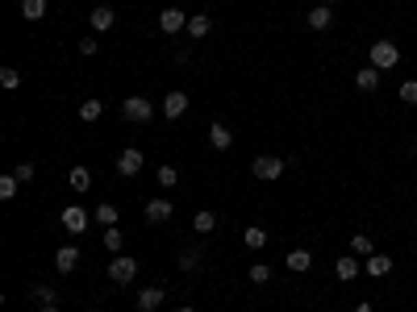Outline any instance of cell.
Instances as JSON below:
<instances>
[{"mask_svg": "<svg viewBox=\"0 0 417 312\" xmlns=\"http://www.w3.org/2000/svg\"><path fill=\"white\" fill-rule=\"evenodd\" d=\"M368 59H372V67H376V71H392V67L401 63V46H396V42H388V38H380V42H372Z\"/></svg>", "mask_w": 417, "mask_h": 312, "instance_id": "1", "label": "cell"}, {"mask_svg": "<svg viewBox=\"0 0 417 312\" xmlns=\"http://www.w3.org/2000/svg\"><path fill=\"white\" fill-rule=\"evenodd\" d=\"M121 117L134 121V125H150V121H154V104H150L146 96H126V100H121Z\"/></svg>", "mask_w": 417, "mask_h": 312, "instance_id": "2", "label": "cell"}, {"mask_svg": "<svg viewBox=\"0 0 417 312\" xmlns=\"http://www.w3.org/2000/svg\"><path fill=\"white\" fill-rule=\"evenodd\" d=\"M284 171H288V159H276V154H259V159L250 163V175L254 179H267V183L280 179Z\"/></svg>", "mask_w": 417, "mask_h": 312, "instance_id": "3", "label": "cell"}, {"mask_svg": "<svg viewBox=\"0 0 417 312\" xmlns=\"http://www.w3.org/2000/svg\"><path fill=\"white\" fill-rule=\"evenodd\" d=\"M109 279H113V283H121V287H130V283L138 279V258H130V254H117L113 263H109Z\"/></svg>", "mask_w": 417, "mask_h": 312, "instance_id": "4", "label": "cell"}, {"mask_svg": "<svg viewBox=\"0 0 417 312\" xmlns=\"http://www.w3.org/2000/svg\"><path fill=\"white\" fill-rule=\"evenodd\" d=\"M59 225L71 233V237H80L88 225H92V217H88V208H80V204H71V208H63L59 213Z\"/></svg>", "mask_w": 417, "mask_h": 312, "instance_id": "5", "label": "cell"}, {"mask_svg": "<svg viewBox=\"0 0 417 312\" xmlns=\"http://www.w3.org/2000/svg\"><path fill=\"white\" fill-rule=\"evenodd\" d=\"M171 213H176V204H171V200H163V196L146 200V208H142L146 225H163V221H171Z\"/></svg>", "mask_w": 417, "mask_h": 312, "instance_id": "6", "label": "cell"}, {"mask_svg": "<svg viewBox=\"0 0 417 312\" xmlns=\"http://www.w3.org/2000/svg\"><path fill=\"white\" fill-rule=\"evenodd\" d=\"M305 25H309L313 34H330V29H334V9H330V5H318V9H309Z\"/></svg>", "mask_w": 417, "mask_h": 312, "instance_id": "7", "label": "cell"}, {"mask_svg": "<svg viewBox=\"0 0 417 312\" xmlns=\"http://www.w3.org/2000/svg\"><path fill=\"white\" fill-rule=\"evenodd\" d=\"M142 163H146V159H142V150L126 146V150L117 154V175H126V179H130V175H138V171H142Z\"/></svg>", "mask_w": 417, "mask_h": 312, "instance_id": "8", "label": "cell"}, {"mask_svg": "<svg viewBox=\"0 0 417 312\" xmlns=\"http://www.w3.org/2000/svg\"><path fill=\"white\" fill-rule=\"evenodd\" d=\"M88 25H92V34H104V29H113V25H117V13H113L109 5H96L92 17H88Z\"/></svg>", "mask_w": 417, "mask_h": 312, "instance_id": "9", "label": "cell"}, {"mask_svg": "<svg viewBox=\"0 0 417 312\" xmlns=\"http://www.w3.org/2000/svg\"><path fill=\"white\" fill-rule=\"evenodd\" d=\"M188 113V92H167V100H163V117L167 121H180Z\"/></svg>", "mask_w": 417, "mask_h": 312, "instance_id": "10", "label": "cell"}, {"mask_svg": "<svg viewBox=\"0 0 417 312\" xmlns=\"http://www.w3.org/2000/svg\"><path fill=\"white\" fill-rule=\"evenodd\" d=\"M163 300H167V291H163L159 283H150V287H142V291H138V312H154Z\"/></svg>", "mask_w": 417, "mask_h": 312, "instance_id": "11", "label": "cell"}, {"mask_svg": "<svg viewBox=\"0 0 417 312\" xmlns=\"http://www.w3.org/2000/svg\"><path fill=\"white\" fill-rule=\"evenodd\" d=\"M159 29H163V34L188 29V13H184V9H163V13H159Z\"/></svg>", "mask_w": 417, "mask_h": 312, "instance_id": "12", "label": "cell"}, {"mask_svg": "<svg viewBox=\"0 0 417 312\" xmlns=\"http://www.w3.org/2000/svg\"><path fill=\"white\" fill-rule=\"evenodd\" d=\"M208 146H213V150H230V146H234L230 125H222V121H213V125H208Z\"/></svg>", "mask_w": 417, "mask_h": 312, "instance_id": "13", "label": "cell"}, {"mask_svg": "<svg viewBox=\"0 0 417 312\" xmlns=\"http://www.w3.org/2000/svg\"><path fill=\"white\" fill-rule=\"evenodd\" d=\"M355 88H359V92H376V88H380V71H376L372 63L359 67V71H355Z\"/></svg>", "mask_w": 417, "mask_h": 312, "instance_id": "14", "label": "cell"}, {"mask_svg": "<svg viewBox=\"0 0 417 312\" xmlns=\"http://www.w3.org/2000/svg\"><path fill=\"white\" fill-rule=\"evenodd\" d=\"M75 263H80V250H75V246H59V254H55L59 275H71V271H75Z\"/></svg>", "mask_w": 417, "mask_h": 312, "instance_id": "15", "label": "cell"}, {"mask_svg": "<svg viewBox=\"0 0 417 312\" xmlns=\"http://www.w3.org/2000/svg\"><path fill=\"white\" fill-rule=\"evenodd\" d=\"M284 267H288V271H296V275H300V271H309V267H313V254H309V250H300V246H296V250H288V258H284Z\"/></svg>", "mask_w": 417, "mask_h": 312, "instance_id": "16", "label": "cell"}, {"mask_svg": "<svg viewBox=\"0 0 417 312\" xmlns=\"http://www.w3.org/2000/svg\"><path fill=\"white\" fill-rule=\"evenodd\" d=\"M242 246H246V250H263V246H267V229H263V225H246V229H242Z\"/></svg>", "mask_w": 417, "mask_h": 312, "instance_id": "17", "label": "cell"}, {"mask_svg": "<svg viewBox=\"0 0 417 312\" xmlns=\"http://www.w3.org/2000/svg\"><path fill=\"white\" fill-rule=\"evenodd\" d=\"M334 275H338L342 283L359 279V254H350V258H338V263H334Z\"/></svg>", "mask_w": 417, "mask_h": 312, "instance_id": "18", "label": "cell"}, {"mask_svg": "<svg viewBox=\"0 0 417 312\" xmlns=\"http://www.w3.org/2000/svg\"><path fill=\"white\" fill-rule=\"evenodd\" d=\"M363 267H368V275H372V279H384V275L392 271V258H388V254H372Z\"/></svg>", "mask_w": 417, "mask_h": 312, "instance_id": "19", "label": "cell"}, {"mask_svg": "<svg viewBox=\"0 0 417 312\" xmlns=\"http://www.w3.org/2000/svg\"><path fill=\"white\" fill-rule=\"evenodd\" d=\"M96 225H104V229H113L117 221H121V213H117V204H96Z\"/></svg>", "mask_w": 417, "mask_h": 312, "instance_id": "20", "label": "cell"}, {"mask_svg": "<svg viewBox=\"0 0 417 312\" xmlns=\"http://www.w3.org/2000/svg\"><path fill=\"white\" fill-rule=\"evenodd\" d=\"M208 29H213V17H208V13H192L188 17V34L192 38H208Z\"/></svg>", "mask_w": 417, "mask_h": 312, "instance_id": "21", "label": "cell"}, {"mask_svg": "<svg viewBox=\"0 0 417 312\" xmlns=\"http://www.w3.org/2000/svg\"><path fill=\"white\" fill-rule=\"evenodd\" d=\"M350 254H359V258H372V254H376V242H372L368 233H355V237H350Z\"/></svg>", "mask_w": 417, "mask_h": 312, "instance_id": "22", "label": "cell"}, {"mask_svg": "<svg viewBox=\"0 0 417 312\" xmlns=\"http://www.w3.org/2000/svg\"><path fill=\"white\" fill-rule=\"evenodd\" d=\"M192 229H196V233H213V229H217V217L208 213V208H200V213L192 217Z\"/></svg>", "mask_w": 417, "mask_h": 312, "instance_id": "23", "label": "cell"}, {"mask_svg": "<svg viewBox=\"0 0 417 312\" xmlns=\"http://www.w3.org/2000/svg\"><path fill=\"white\" fill-rule=\"evenodd\" d=\"M21 17L25 21H42L46 17V0H21Z\"/></svg>", "mask_w": 417, "mask_h": 312, "instance_id": "24", "label": "cell"}, {"mask_svg": "<svg viewBox=\"0 0 417 312\" xmlns=\"http://www.w3.org/2000/svg\"><path fill=\"white\" fill-rule=\"evenodd\" d=\"M100 113H104V104H100V100H84V104H80V121H88V125L100 121Z\"/></svg>", "mask_w": 417, "mask_h": 312, "instance_id": "25", "label": "cell"}, {"mask_svg": "<svg viewBox=\"0 0 417 312\" xmlns=\"http://www.w3.org/2000/svg\"><path fill=\"white\" fill-rule=\"evenodd\" d=\"M17 192H21L17 175H0V200H17Z\"/></svg>", "mask_w": 417, "mask_h": 312, "instance_id": "26", "label": "cell"}, {"mask_svg": "<svg viewBox=\"0 0 417 312\" xmlns=\"http://www.w3.org/2000/svg\"><path fill=\"white\" fill-rule=\"evenodd\" d=\"M67 179H71V187H75V192H88V187H92V171H88V167H71V175H67Z\"/></svg>", "mask_w": 417, "mask_h": 312, "instance_id": "27", "label": "cell"}, {"mask_svg": "<svg viewBox=\"0 0 417 312\" xmlns=\"http://www.w3.org/2000/svg\"><path fill=\"white\" fill-rule=\"evenodd\" d=\"M29 296H34L38 304H59V291H55V287H46V283H34Z\"/></svg>", "mask_w": 417, "mask_h": 312, "instance_id": "28", "label": "cell"}, {"mask_svg": "<svg viewBox=\"0 0 417 312\" xmlns=\"http://www.w3.org/2000/svg\"><path fill=\"white\" fill-rule=\"evenodd\" d=\"M176 267H180V271H196V267H200V250H180Z\"/></svg>", "mask_w": 417, "mask_h": 312, "instance_id": "29", "label": "cell"}, {"mask_svg": "<svg viewBox=\"0 0 417 312\" xmlns=\"http://www.w3.org/2000/svg\"><path fill=\"white\" fill-rule=\"evenodd\" d=\"M121 246H126V237H121L117 225H113V229H104V250H109V254H121Z\"/></svg>", "mask_w": 417, "mask_h": 312, "instance_id": "30", "label": "cell"}, {"mask_svg": "<svg viewBox=\"0 0 417 312\" xmlns=\"http://www.w3.org/2000/svg\"><path fill=\"white\" fill-rule=\"evenodd\" d=\"M396 96H401V104H409V109H413V104H417V79H405L396 88Z\"/></svg>", "mask_w": 417, "mask_h": 312, "instance_id": "31", "label": "cell"}, {"mask_svg": "<svg viewBox=\"0 0 417 312\" xmlns=\"http://www.w3.org/2000/svg\"><path fill=\"white\" fill-rule=\"evenodd\" d=\"M246 275H250V283H259V287H263V283H272V267H267V263H254Z\"/></svg>", "mask_w": 417, "mask_h": 312, "instance_id": "32", "label": "cell"}, {"mask_svg": "<svg viewBox=\"0 0 417 312\" xmlns=\"http://www.w3.org/2000/svg\"><path fill=\"white\" fill-rule=\"evenodd\" d=\"M0 88H9V92L21 88V71L17 67H0Z\"/></svg>", "mask_w": 417, "mask_h": 312, "instance_id": "33", "label": "cell"}, {"mask_svg": "<svg viewBox=\"0 0 417 312\" xmlns=\"http://www.w3.org/2000/svg\"><path fill=\"white\" fill-rule=\"evenodd\" d=\"M13 175H17V179H21V183H29V179H34V175H38V167H34V163H29V159H25V163H17V167H13Z\"/></svg>", "mask_w": 417, "mask_h": 312, "instance_id": "34", "label": "cell"}, {"mask_svg": "<svg viewBox=\"0 0 417 312\" xmlns=\"http://www.w3.org/2000/svg\"><path fill=\"white\" fill-rule=\"evenodd\" d=\"M159 183H163V187H176V183H180V171L163 163V167H159Z\"/></svg>", "mask_w": 417, "mask_h": 312, "instance_id": "35", "label": "cell"}, {"mask_svg": "<svg viewBox=\"0 0 417 312\" xmlns=\"http://www.w3.org/2000/svg\"><path fill=\"white\" fill-rule=\"evenodd\" d=\"M80 55H88V59H96V38H84V42H80Z\"/></svg>", "mask_w": 417, "mask_h": 312, "instance_id": "36", "label": "cell"}, {"mask_svg": "<svg viewBox=\"0 0 417 312\" xmlns=\"http://www.w3.org/2000/svg\"><path fill=\"white\" fill-rule=\"evenodd\" d=\"M355 312H376V308H372L368 300H359V304H355Z\"/></svg>", "mask_w": 417, "mask_h": 312, "instance_id": "37", "label": "cell"}, {"mask_svg": "<svg viewBox=\"0 0 417 312\" xmlns=\"http://www.w3.org/2000/svg\"><path fill=\"white\" fill-rule=\"evenodd\" d=\"M42 312H59V304H42Z\"/></svg>", "mask_w": 417, "mask_h": 312, "instance_id": "38", "label": "cell"}, {"mask_svg": "<svg viewBox=\"0 0 417 312\" xmlns=\"http://www.w3.org/2000/svg\"><path fill=\"white\" fill-rule=\"evenodd\" d=\"M176 312H196V308H192V304H180V308H176Z\"/></svg>", "mask_w": 417, "mask_h": 312, "instance_id": "39", "label": "cell"}, {"mask_svg": "<svg viewBox=\"0 0 417 312\" xmlns=\"http://www.w3.org/2000/svg\"><path fill=\"white\" fill-rule=\"evenodd\" d=\"M322 5H330V9H334V5H338V0H322Z\"/></svg>", "mask_w": 417, "mask_h": 312, "instance_id": "40", "label": "cell"}]
</instances>
